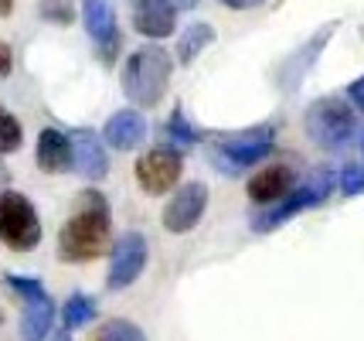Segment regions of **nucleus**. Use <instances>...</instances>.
Here are the masks:
<instances>
[{
	"label": "nucleus",
	"instance_id": "1",
	"mask_svg": "<svg viewBox=\"0 0 364 341\" xmlns=\"http://www.w3.org/2000/svg\"><path fill=\"white\" fill-rule=\"evenodd\" d=\"M109 205L99 192H82L79 209L58 232V256L65 263H89L99 260L109 249Z\"/></svg>",
	"mask_w": 364,
	"mask_h": 341
},
{
	"label": "nucleus",
	"instance_id": "2",
	"mask_svg": "<svg viewBox=\"0 0 364 341\" xmlns=\"http://www.w3.org/2000/svg\"><path fill=\"white\" fill-rule=\"evenodd\" d=\"M171 72H174V62L167 51L160 45H143L123 65V93L133 106L154 110L171 85Z\"/></svg>",
	"mask_w": 364,
	"mask_h": 341
},
{
	"label": "nucleus",
	"instance_id": "3",
	"mask_svg": "<svg viewBox=\"0 0 364 341\" xmlns=\"http://www.w3.org/2000/svg\"><path fill=\"white\" fill-rule=\"evenodd\" d=\"M276 147V127L269 123H259L249 130H235V133H222L211 140V161L222 167L228 178H238L242 171L255 167L259 161H266Z\"/></svg>",
	"mask_w": 364,
	"mask_h": 341
},
{
	"label": "nucleus",
	"instance_id": "4",
	"mask_svg": "<svg viewBox=\"0 0 364 341\" xmlns=\"http://www.w3.org/2000/svg\"><path fill=\"white\" fill-rule=\"evenodd\" d=\"M333 192V174L331 167H314L310 171V178L303 181L300 188H293L286 198H279L276 205H269V209H262L259 215L252 219V229L259 232V236H266V232H272V229L286 226L289 219H296L300 211L306 209H317L323 198H331Z\"/></svg>",
	"mask_w": 364,
	"mask_h": 341
},
{
	"label": "nucleus",
	"instance_id": "5",
	"mask_svg": "<svg viewBox=\"0 0 364 341\" xmlns=\"http://www.w3.org/2000/svg\"><path fill=\"white\" fill-rule=\"evenodd\" d=\"M306 133L310 140L323 150H344V147L354 140L358 133V123H354V110H350L344 99L337 96H320L306 106Z\"/></svg>",
	"mask_w": 364,
	"mask_h": 341
},
{
	"label": "nucleus",
	"instance_id": "6",
	"mask_svg": "<svg viewBox=\"0 0 364 341\" xmlns=\"http://www.w3.org/2000/svg\"><path fill=\"white\" fill-rule=\"evenodd\" d=\"M0 243L14 253H28L41 243V219L21 192L0 195Z\"/></svg>",
	"mask_w": 364,
	"mask_h": 341
},
{
	"label": "nucleus",
	"instance_id": "7",
	"mask_svg": "<svg viewBox=\"0 0 364 341\" xmlns=\"http://www.w3.org/2000/svg\"><path fill=\"white\" fill-rule=\"evenodd\" d=\"M7 287L24 300V314H21V341H45L51 335L55 325V300L48 297V290L41 287V280L34 276H17L7 273Z\"/></svg>",
	"mask_w": 364,
	"mask_h": 341
},
{
	"label": "nucleus",
	"instance_id": "8",
	"mask_svg": "<svg viewBox=\"0 0 364 341\" xmlns=\"http://www.w3.org/2000/svg\"><path fill=\"white\" fill-rule=\"evenodd\" d=\"M181 171H184V161L174 147H154L136 161V181L146 195H167L181 181Z\"/></svg>",
	"mask_w": 364,
	"mask_h": 341
},
{
	"label": "nucleus",
	"instance_id": "9",
	"mask_svg": "<svg viewBox=\"0 0 364 341\" xmlns=\"http://www.w3.org/2000/svg\"><path fill=\"white\" fill-rule=\"evenodd\" d=\"M208 209V184L201 181H188V184H181L174 192V198L167 201V209H164V229L167 232H191V229L201 222V215Z\"/></svg>",
	"mask_w": 364,
	"mask_h": 341
},
{
	"label": "nucleus",
	"instance_id": "10",
	"mask_svg": "<svg viewBox=\"0 0 364 341\" xmlns=\"http://www.w3.org/2000/svg\"><path fill=\"white\" fill-rule=\"evenodd\" d=\"M146 239H143L140 232H127V236H119L116 246H112V260H109V290H127L129 283L143 273V266H146Z\"/></svg>",
	"mask_w": 364,
	"mask_h": 341
},
{
	"label": "nucleus",
	"instance_id": "11",
	"mask_svg": "<svg viewBox=\"0 0 364 341\" xmlns=\"http://www.w3.org/2000/svg\"><path fill=\"white\" fill-rule=\"evenodd\" d=\"M82 17H85V31L95 41L102 62H112L116 48H119V31H116L112 4L109 0H82Z\"/></svg>",
	"mask_w": 364,
	"mask_h": 341
},
{
	"label": "nucleus",
	"instance_id": "12",
	"mask_svg": "<svg viewBox=\"0 0 364 341\" xmlns=\"http://www.w3.org/2000/svg\"><path fill=\"white\" fill-rule=\"evenodd\" d=\"M68 144H72V164H75V171H79L82 178L102 181L109 174L106 147H102V140H99L92 130H75L68 137Z\"/></svg>",
	"mask_w": 364,
	"mask_h": 341
},
{
	"label": "nucleus",
	"instance_id": "13",
	"mask_svg": "<svg viewBox=\"0 0 364 341\" xmlns=\"http://www.w3.org/2000/svg\"><path fill=\"white\" fill-rule=\"evenodd\" d=\"M293 167H286V164H269V167H262V171H255L252 181H249V198H252L255 205H262V209H269L276 205L279 198H286L293 192Z\"/></svg>",
	"mask_w": 364,
	"mask_h": 341
},
{
	"label": "nucleus",
	"instance_id": "14",
	"mask_svg": "<svg viewBox=\"0 0 364 341\" xmlns=\"http://www.w3.org/2000/svg\"><path fill=\"white\" fill-rule=\"evenodd\" d=\"M133 28L146 38H167L177 28V11L164 0H133Z\"/></svg>",
	"mask_w": 364,
	"mask_h": 341
},
{
	"label": "nucleus",
	"instance_id": "15",
	"mask_svg": "<svg viewBox=\"0 0 364 341\" xmlns=\"http://www.w3.org/2000/svg\"><path fill=\"white\" fill-rule=\"evenodd\" d=\"M143 137H146V120L136 110H119L102 127V140L116 150H133L143 144Z\"/></svg>",
	"mask_w": 364,
	"mask_h": 341
},
{
	"label": "nucleus",
	"instance_id": "16",
	"mask_svg": "<svg viewBox=\"0 0 364 341\" xmlns=\"http://www.w3.org/2000/svg\"><path fill=\"white\" fill-rule=\"evenodd\" d=\"M34 157H38V167L45 174H62L72 167V144L62 130L48 127V130L38 133V154Z\"/></svg>",
	"mask_w": 364,
	"mask_h": 341
},
{
	"label": "nucleus",
	"instance_id": "17",
	"mask_svg": "<svg viewBox=\"0 0 364 341\" xmlns=\"http://www.w3.org/2000/svg\"><path fill=\"white\" fill-rule=\"evenodd\" d=\"M211 41H215V28H211V24H205V21L191 24L188 31L181 34V41H177V58H181V65H191Z\"/></svg>",
	"mask_w": 364,
	"mask_h": 341
},
{
	"label": "nucleus",
	"instance_id": "18",
	"mask_svg": "<svg viewBox=\"0 0 364 341\" xmlns=\"http://www.w3.org/2000/svg\"><path fill=\"white\" fill-rule=\"evenodd\" d=\"M62 321H65V331L85 327L89 321H95V300L89 293H72L62 308Z\"/></svg>",
	"mask_w": 364,
	"mask_h": 341
},
{
	"label": "nucleus",
	"instance_id": "19",
	"mask_svg": "<svg viewBox=\"0 0 364 341\" xmlns=\"http://www.w3.org/2000/svg\"><path fill=\"white\" fill-rule=\"evenodd\" d=\"M164 133H167V140L174 144V150L181 154L184 147H194L198 144V130L188 123V116H184V110L177 106L174 113H171V120H167V127H164Z\"/></svg>",
	"mask_w": 364,
	"mask_h": 341
},
{
	"label": "nucleus",
	"instance_id": "20",
	"mask_svg": "<svg viewBox=\"0 0 364 341\" xmlns=\"http://www.w3.org/2000/svg\"><path fill=\"white\" fill-rule=\"evenodd\" d=\"M333 28H337V24H327V28H320V31H317V38H314V41L306 45V51H300V58H296L293 65L286 68V85H293V82H296V79H300V75H303V72L310 68V58H314V55H317V51L323 48V41H327V38H331V34H333Z\"/></svg>",
	"mask_w": 364,
	"mask_h": 341
},
{
	"label": "nucleus",
	"instance_id": "21",
	"mask_svg": "<svg viewBox=\"0 0 364 341\" xmlns=\"http://www.w3.org/2000/svg\"><path fill=\"white\" fill-rule=\"evenodd\" d=\"M95 341H146V335H143V327H136L127 318H112L99 327Z\"/></svg>",
	"mask_w": 364,
	"mask_h": 341
},
{
	"label": "nucleus",
	"instance_id": "22",
	"mask_svg": "<svg viewBox=\"0 0 364 341\" xmlns=\"http://www.w3.org/2000/svg\"><path fill=\"white\" fill-rule=\"evenodd\" d=\"M21 140H24L21 123L0 106V154H14L17 147H21Z\"/></svg>",
	"mask_w": 364,
	"mask_h": 341
},
{
	"label": "nucleus",
	"instance_id": "23",
	"mask_svg": "<svg viewBox=\"0 0 364 341\" xmlns=\"http://www.w3.org/2000/svg\"><path fill=\"white\" fill-rule=\"evenodd\" d=\"M38 11H41L45 21L62 24V28L75 21V4H72V0H41V7H38Z\"/></svg>",
	"mask_w": 364,
	"mask_h": 341
},
{
	"label": "nucleus",
	"instance_id": "24",
	"mask_svg": "<svg viewBox=\"0 0 364 341\" xmlns=\"http://www.w3.org/2000/svg\"><path fill=\"white\" fill-rule=\"evenodd\" d=\"M341 192L348 198L364 195V164H348L341 171Z\"/></svg>",
	"mask_w": 364,
	"mask_h": 341
},
{
	"label": "nucleus",
	"instance_id": "25",
	"mask_svg": "<svg viewBox=\"0 0 364 341\" xmlns=\"http://www.w3.org/2000/svg\"><path fill=\"white\" fill-rule=\"evenodd\" d=\"M348 96H350V103H354V106L364 113V75H361V79H354L348 85Z\"/></svg>",
	"mask_w": 364,
	"mask_h": 341
},
{
	"label": "nucleus",
	"instance_id": "26",
	"mask_svg": "<svg viewBox=\"0 0 364 341\" xmlns=\"http://www.w3.org/2000/svg\"><path fill=\"white\" fill-rule=\"evenodd\" d=\"M11 65H14V58H11V48L0 41V79L4 75H11Z\"/></svg>",
	"mask_w": 364,
	"mask_h": 341
},
{
	"label": "nucleus",
	"instance_id": "27",
	"mask_svg": "<svg viewBox=\"0 0 364 341\" xmlns=\"http://www.w3.org/2000/svg\"><path fill=\"white\" fill-rule=\"evenodd\" d=\"M225 7H232V11H249V7H262L266 0H222Z\"/></svg>",
	"mask_w": 364,
	"mask_h": 341
},
{
	"label": "nucleus",
	"instance_id": "28",
	"mask_svg": "<svg viewBox=\"0 0 364 341\" xmlns=\"http://www.w3.org/2000/svg\"><path fill=\"white\" fill-rule=\"evenodd\" d=\"M164 4H171L174 11H184V7H198V0H164Z\"/></svg>",
	"mask_w": 364,
	"mask_h": 341
},
{
	"label": "nucleus",
	"instance_id": "29",
	"mask_svg": "<svg viewBox=\"0 0 364 341\" xmlns=\"http://www.w3.org/2000/svg\"><path fill=\"white\" fill-rule=\"evenodd\" d=\"M11 7H14V0H0V17L11 14Z\"/></svg>",
	"mask_w": 364,
	"mask_h": 341
},
{
	"label": "nucleus",
	"instance_id": "30",
	"mask_svg": "<svg viewBox=\"0 0 364 341\" xmlns=\"http://www.w3.org/2000/svg\"><path fill=\"white\" fill-rule=\"evenodd\" d=\"M55 341H72V335H68V331H58V335H55Z\"/></svg>",
	"mask_w": 364,
	"mask_h": 341
},
{
	"label": "nucleus",
	"instance_id": "31",
	"mask_svg": "<svg viewBox=\"0 0 364 341\" xmlns=\"http://www.w3.org/2000/svg\"><path fill=\"white\" fill-rule=\"evenodd\" d=\"M361 154H364V130H361Z\"/></svg>",
	"mask_w": 364,
	"mask_h": 341
}]
</instances>
